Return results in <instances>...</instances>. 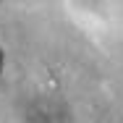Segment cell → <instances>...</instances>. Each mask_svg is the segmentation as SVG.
Instances as JSON below:
<instances>
[{
  "label": "cell",
  "mask_w": 123,
  "mask_h": 123,
  "mask_svg": "<svg viewBox=\"0 0 123 123\" xmlns=\"http://www.w3.org/2000/svg\"><path fill=\"white\" fill-rule=\"evenodd\" d=\"M0 71H3V52H0Z\"/></svg>",
  "instance_id": "6da1fadb"
}]
</instances>
